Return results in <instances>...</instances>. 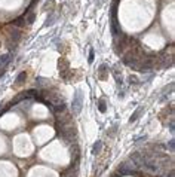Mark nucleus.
<instances>
[{
    "label": "nucleus",
    "instance_id": "nucleus-1",
    "mask_svg": "<svg viewBox=\"0 0 175 177\" xmlns=\"http://www.w3.org/2000/svg\"><path fill=\"white\" fill-rule=\"evenodd\" d=\"M80 110H82V94H80V91H77L73 98V112L79 113Z\"/></svg>",
    "mask_w": 175,
    "mask_h": 177
},
{
    "label": "nucleus",
    "instance_id": "nucleus-2",
    "mask_svg": "<svg viewBox=\"0 0 175 177\" xmlns=\"http://www.w3.org/2000/svg\"><path fill=\"white\" fill-rule=\"evenodd\" d=\"M101 147H102V141H96L95 145H94V147H92V153H94V155L100 153V152H101Z\"/></svg>",
    "mask_w": 175,
    "mask_h": 177
},
{
    "label": "nucleus",
    "instance_id": "nucleus-3",
    "mask_svg": "<svg viewBox=\"0 0 175 177\" xmlns=\"http://www.w3.org/2000/svg\"><path fill=\"white\" fill-rule=\"evenodd\" d=\"M98 109H100V112H102V113H106V110H107V107H106V100H101L98 101Z\"/></svg>",
    "mask_w": 175,
    "mask_h": 177
},
{
    "label": "nucleus",
    "instance_id": "nucleus-4",
    "mask_svg": "<svg viewBox=\"0 0 175 177\" xmlns=\"http://www.w3.org/2000/svg\"><path fill=\"white\" fill-rule=\"evenodd\" d=\"M25 77H27V75H25V71H22V73L18 76V79H16V83H18V85H21V83H22V81L25 79Z\"/></svg>",
    "mask_w": 175,
    "mask_h": 177
},
{
    "label": "nucleus",
    "instance_id": "nucleus-5",
    "mask_svg": "<svg viewBox=\"0 0 175 177\" xmlns=\"http://www.w3.org/2000/svg\"><path fill=\"white\" fill-rule=\"evenodd\" d=\"M140 112H141V110H137V112H135V113L131 116V122H134L135 119H137V116H138V113H140Z\"/></svg>",
    "mask_w": 175,
    "mask_h": 177
},
{
    "label": "nucleus",
    "instance_id": "nucleus-6",
    "mask_svg": "<svg viewBox=\"0 0 175 177\" xmlns=\"http://www.w3.org/2000/svg\"><path fill=\"white\" fill-rule=\"evenodd\" d=\"M94 61V49H90V54H89V63Z\"/></svg>",
    "mask_w": 175,
    "mask_h": 177
}]
</instances>
